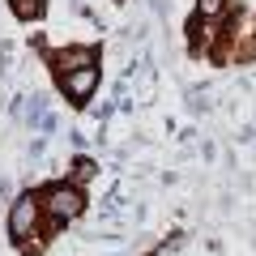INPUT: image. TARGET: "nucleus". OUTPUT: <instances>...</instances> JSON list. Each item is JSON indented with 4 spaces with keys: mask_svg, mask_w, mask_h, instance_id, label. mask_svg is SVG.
<instances>
[{
    "mask_svg": "<svg viewBox=\"0 0 256 256\" xmlns=\"http://www.w3.org/2000/svg\"><path fill=\"white\" fill-rule=\"evenodd\" d=\"M34 222H38L34 196H18V201H13V214H9V230H13V235H30Z\"/></svg>",
    "mask_w": 256,
    "mask_h": 256,
    "instance_id": "2",
    "label": "nucleus"
},
{
    "mask_svg": "<svg viewBox=\"0 0 256 256\" xmlns=\"http://www.w3.org/2000/svg\"><path fill=\"white\" fill-rule=\"evenodd\" d=\"M222 4H226V0H196V9H201L205 18H218V13H222Z\"/></svg>",
    "mask_w": 256,
    "mask_h": 256,
    "instance_id": "4",
    "label": "nucleus"
},
{
    "mask_svg": "<svg viewBox=\"0 0 256 256\" xmlns=\"http://www.w3.org/2000/svg\"><path fill=\"white\" fill-rule=\"evenodd\" d=\"M73 171H77V180H90V175H94V162H86V158H82V162H77Z\"/></svg>",
    "mask_w": 256,
    "mask_h": 256,
    "instance_id": "5",
    "label": "nucleus"
},
{
    "mask_svg": "<svg viewBox=\"0 0 256 256\" xmlns=\"http://www.w3.org/2000/svg\"><path fill=\"white\" fill-rule=\"evenodd\" d=\"M43 210L52 214V218H60V222H68V218H77V214H82V192L77 188H52L43 196Z\"/></svg>",
    "mask_w": 256,
    "mask_h": 256,
    "instance_id": "1",
    "label": "nucleus"
},
{
    "mask_svg": "<svg viewBox=\"0 0 256 256\" xmlns=\"http://www.w3.org/2000/svg\"><path fill=\"white\" fill-rule=\"evenodd\" d=\"M94 82H98V68H77V73H64V94H68V98H86V94L94 90Z\"/></svg>",
    "mask_w": 256,
    "mask_h": 256,
    "instance_id": "3",
    "label": "nucleus"
}]
</instances>
